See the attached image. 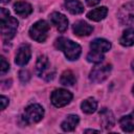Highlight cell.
<instances>
[{"label": "cell", "mask_w": 134, "mask_h": 134, "mask_svg": "<svg viewBox=\"0 0 134 134\" xmlns=\"http://www.w3.org/2000/svg\"><path fill=\"white\" fill-rule=\"evenodd\" d=\"M54 45L59 50H62L64 52L65 57L69 61H75L81 55L82 52L81 46L77 43L73 42L72 40L66 39L64 37H60L55 40Z\"/></svg>", "instance_id": "1"}, {"label": "cell", "mask_w": 134, "mask_h": 134, "mask_svg": "<svg viewBox=\"0 0 134 134\" xmlns=\"http://www.w3.org/2000/svg\"><path fill=\"white\" fill-rule=\"evenodd\" d=\"M49 29L50 25L45 20H39L35 24H32V26L29 28L28 34L32 40L42 43L47 39Z\"/></svg>", "instance_id": "2"}, {"label": "cell", "mask_w": 134, "mask_h": 134, "mask_svg": "<svg viewBox=\"0 0 134 134\" xmlns=\"http://www.w3.org/2000/svg\"><path fill=\"white\" fill-rule=\"evenodd\" d=\"M44 116V109L39 104H31L27 106L22 115L25 124H35L40 121Z\"/></svg>", "instance_id": "3"}, {"label": "cell", "mask_w": 134, "mask_h": 134, "mask_svg": "<svg viewBox=\"0 0 134 134\" xmlns=\"http://www.w3.org/2000/svg\"><path fill=\"white\" fill-rule=\"evenodd\" d=\"M18 28V20L14 17H6L4 19H1V35L4 41L12 40Z\"/></svg>", "instance_id": "4"}, {"label": "cell", "mask_w": 134, "mask_h": 134, "mask_svg": "<svg viewBox=\"0 0 134 134\" xmlns=\"http://www.w3.org/2000/svg\"><path fill=\"white\" fill-rule=\"evenodd\" d=\"M111 65L110 64H98L96 65L91 71H90V74H89V79L91 82L93 83H102L104 82L110 74L111 72Z\"/></svg>", "instance_id": "5"}, {"label": "cell", "mask_w": 134, "mask_h": 134, "mask_svg": "<svg viewBox=\"0 0 134 134\" xmlns=\"http://www.w3.org/2000/svg\"><path fill=\"white\" fill-rule=\"evenodd\" d=\"M51 103L54 107L61 108L68 105L72 99V93L66 89H55L50 96Z\"/></svg>", "instance_id": "6"}, {"label": "cell", "mask_w": 134, "mask_h": 134, "mask_svg": "<svg viewBox=\"0 0 134 134\" xmlns=\"http://www.w3.org/2000/svg\"><path fill=\"white\" fill-rule=\"evenodd\" d=\"M49 61L46 55L42 54L38 58L37 63H36V68L35 71L38 76H43L46 81H51L54 77V71L49 72Z\"/></svg>", "instance_id": "7"}, {"label": "cell", "mask_w": 134, "mask_h": 134, "mask_svg": "<svg viewBox=\"0 0 134 134\" xmlns=\"http://www.w3.org/2000/svg\"><path fill=\"white\" fill-rule=\"evenodd\" d=\"M118 20L124 25L134 24V1L124 4L117 14Z\"/></svg>", "instance_id": "8"}, {"label": "cell", "mask_w": 134, "mask_h": 134, "mask_svg": "<svg viewBox=\"0 0 134 134\" xmlns=\"http://www.w3.org/2000/svg\"><path fill=\"white\" fill-rule=\"evenodd\" d=\"M30 57H31L30 46L28 44H22L17 50L15 57V63L19 66H24L29 62Z\"/></svg>", "instance_id": "9"}, {"label": "cell", "mask_w": 134, "mask_h": 134, "mask_svg": "<svg viewBox=\"0 0 134 134\" xmlns=\"http://www.w3.org/2000/svg\"><path fill=\"white\" fill-rule=\"evenodd\" d=\"M49 19H50L51 24L54 25V27L60 32H64L68 28V19L63 14L53 12L52 14L49 15Z\"/></svg>", "instance_id": "10"}, {"label": "cell", "mask_w": 134, "mask_h": 134, "mask_svg": "<svg viewBox=\"0 0 134 134\" xmlns=\"http://www.w3.org/2000/svg\"><path fill=\"white\" fill-rule=\"evenodd\" d=\"M99 120H100V125L105 130L112 129L115 124V118L112 111H110L107 108H104L99 111Z\"/></svg>", "instance_id": "11"}, {"label": "cell", "mask_w": 134, "mask_h": 134, "mask_svg": "<svg viewBox=\"0 0 134 134\" xmlns=\"http://www.w3.org/2000/svg\"><path fill=\"white\" fill-rule=\"evenodd\" d=\"M72 30L76 36H89L92 32L93 27L87 22L80 20L72 25Z\"/></svg>", "instance_id": "12"}, {"label": "cell", "mask_w": 134, "mask_h": 134, "mask_svg": "<svg viewBox=\"0 0 134 134\" xmlns=\"http://www.w3.org/2000/svg\"><path fill=\"white\" fill-rule=\"evenodd\" d=\"M14 10L16 14L22 18L28 17L32 13V7L28 2L25 1H18L14 4Z\"/></svg>", "instance_id": "13"}, {"label": "cell", "mask_w": 134, "mask_h": 134, "mask_svg": "<svg viewBox=\"0 0 134 134\" xmlns=\"http://www.w3.org/2000/svg\"><path fill=\"white\" fill-rule=\"evenodd\" d=\"M90 48L94 51H98V52H107L110 50L111 48V43L106 40V39H94L91 43H90Z\"/></svg>", "instance_id": "14"}, {"label": "cell", "mask_w": 134, "mask_h": 134, "mask_svg": "<svg viewBox=\"0 0 134 134\" xmlns=\"http://www.w3.org/2000/svg\"><path fill=\"white\" fill-rule=\"evenodd\" d=\"M79 121H80V118H79L77 115H74V114L67 115L66 118L62 121L61 128L63 129V131H66V132L73 131L75 129V127L77 126Z\"/></svg>", "instance_id": "15"}, {"label": "cell", "mask_w": 134, "mask_h": 134, "mask_svg": "<svg viewBox=\"0 0 134 134\" xmlns=\"http://www.w3.org/2000/svg\"><path fill=\"white\" fill-rule=\"evenodd\" d=\"M107 14H108V8L106 6H100V7H97V8H94V9L90 10L87 14V18L92 20V21L98 22V21L105 19Z\"/></svg>", "instance_id": "16"}, {"label": "cell", "mask_w": 134, "mask_h": 134, "mask_svg": "<svg viewBox=\"0 0 134 134\" xmlns=\"http://www.w3.org/2000/svg\"><path fill=\"white\" fill-rule=\"evenodd\" d=\"M65 8L73 15H79L84 12V5L79 0H65Z\"/></svg>", "instance_id": "17"}, {"label": "cell", "mask_w": 134, "mask_h": 134, "mask_svg": "<svg viewBox=\"0 0 134 134\" xmlns=\"http://www.w3.org/2000/svg\"><path fill=\"white\" fill-rule=\"evenodd\" d=\"M119 126L124 132L131 133L134 131V118L132 115H125L119 119Z\"/></svg>", "instance_id": "18"}, {"label": "cell", "mask_w": 134, "mask_h": 134, "mask_svg": "<svg viewBox=\"0 0 134 134\" xmlns=\"http://www.w3.org/2000/svg\"><path fill=\"white\" fill-rule=\"evenodd\" d=\"M97 108V102L95 100V98L93 97H89L87 99H85L82 104H81V109L83 112L87 113V114H91L93 112H95Z\"/></svg>", "instance_id": "19"}, {"label": "cell", "mask_w": 134, "mask_h": 134, "mask_svg": "<svg viewBox=\"0 0 134 134\" xmlns=\"http://www.w3.org/2000/svg\"><path fill=\"white\" fill-rule=\"evenodd\" d=\"M119 42L122 46H132V45H134V28L126 29L124 31Z\"/></svg>", "instance_id": "20"}, {"label": "cell", "mask_w": 134, "mask_h": 134, "mask_svg": "<svg viewBox=\"0 0 134 134\" xmlns=\"http://www.w3.org/2000/svg\"><path fill=\"white\" fill-rule=\"evenodd\" d=\"M75 76H74V73L71 71V70H65L61 77H60V82L63 86H73L75 84Z\"/></svg>", "instance_id": "21"}, {"label": "cell", "mask_w": 134, "mask_h": 134, "mask_svg": "<svg viewBox=\"0 0 134 134\" xmlns=\"http://www.w3.org/2000/svg\"><path fill=\"white\" fill-rule=\"evenodd\" d=\"M103 60H104V54L102 52H98V51L91 50L87 55V61L94 63V64H99L103 62Z\"/></svg>", "instance_id": "22"}, {"label": "cell", "mask_w": 134, "mask_h": 134, "mask_svg": "<svg viewBox=\"0 0 134 134\" xmlns=\"http://www.w3.org/2000/svg\"><path fill=\"white\" fill-rule=\"evenodd\" d=\"M19 77H20V81L22 83H27L29 81V79H30V74H29V72L27 70L23 69V70H21L19 72Z\"/></svg>", "instance_id": "23"}, {"label": "cell", "mask_w": 134, "mask_h": 134, "mask_svg": "<svg viewBox=\"0 0 134 134\" xmlns=\"http://www.w3.org/2000/svg\"><path fill=\"white\" fill-rule=\"evenodd\" d=\"M0 69H1V73L2 74H4L9 69V64L6 62L4 57H1V67H0Z\"/></svg>", "instance_id": "24"}, {"label": "cell", "mask_w": 134, "mask_h": 134, "mask_svg": "<svg viewBox=\"0 0 134 134\" xmlns=\"http://www.w3.org/2000/svg\"><path fill=\"white\" fill-rule=\"evenodd\" d=\"M0 102H1V110H4L6 107H7V105H8V98L6 97V96H4V95H1V97H0Z\"/></svg>", "instance_id": "25"}, {"label": "cell", "mask_w": 134, "mask_h": 134, "mask_svg": "<svg viewBox=\"0 0 134 134\" xmlns=\"http://www.w3.org/2000/svg\"><path fill=\"white\" fill-rule=\"evenodd\" d=\"M100 2V0H86V3L88 6H94L96 4H98Z\"/></svg>", "instance_id": "26"}, {"label": "cell", "mask_w": 134, "mask_h": 134, "mask_svg": "<svg viewBox=\"0 0 134 134\" xmlns=\"http://www.w3.org/2000/svg\"><path fill=\"white\" fill-rule=\"evenodd\" d=\"M92 132H94V133H99L98 130H91V129H89V130H85V133H92Z\"/></svg>", "instance_id": "27"}, {"label": "cell", "mask_w": 134, "mask_h": 134, "mask_svg": "<svg viewBox=\"0 0 134 134\" xmlns=\"http://www.w3.org/2000/svg\"><path fill=\"white\" fill-rule=\"evenodd\" d=\"M10 0H1V2L2 3H7V2H9Z\"/></svg>", "instance_id": "28"}, {"label": "cell", "mask_w": 134, "mask_h": 134, "mask_svg": "<svg viewBox=\"0 0 134 134\" xmlns=\"http://www.w3.org/2000/svg\"><path fill=\"white\" fill-rule=\"evenodd\" d=\"M131 67H132V70L134 71V61L132 62V64H131Z\"/></svg>", "instance_id": "29"}, {"label": "cell", "mask_w": 134, "mask_h": 134, "mask_svg": "<svg viewBox=\"0 0 134 134\" xmlns=\"http://www.w3.org/2000/svg\"><path fill=\"white\" fill-rule=\"evenodd\" d=\"M132 116H133V118H134V110H133V112H132Z\"/></svg>", "instance_id": "30"}, {"label": "cell", "mask_w": 134, "mask_h": 134, "mask_svg": "<svg viewBox=\"0 0 134 134\" xmlns=\"http://www.w3.org/2000/svg\"><path fill=\"white\" fill-rule=\"evenodd\" d=\"M132 90H133V94H134V86H133V89Z\"/></svg>", "instance_id": "31"}]
</instances>
